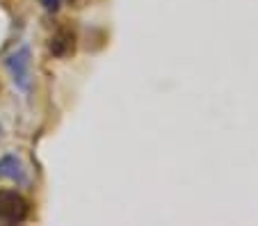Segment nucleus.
<instances>
[{"label":"nucleus","mask_w":258,"mask_h":226,"mask_svg":"<svg viewBox=\"0 0 258 226\" xmlns=\"http://www.w3.org/2000/svg\"><path fill=\"white\" fill-rule=\"evenodd\" d=\"M30 215V201L14 190H0V221L21 224Z\"/></svg>","instance_id":"obj_1"},{"label":"nucleus","mask_w":258,"mask_h":226,"mask_svg":"<svg viewBox=\"0 0 258 226\" xmlns=\"http://www.w3.org/2000/svg\"><path fill=\"white\" fill-rule=\"evenodd\" d=\"M7 69H10L16 87L28 92L30 89V50L19 48L16 53H12L10 57H7Z\"/></svg>","instance_id":"obj_2"},{"label":"nucleus","mask_w":258,"mask_h":226,"mask_svg":"<svg viewBox=\"0 0 258 226\" xmlns=\"http://www.w3.org/2000/svg\"><path fill=\"white\" fill-rule=\"evenodd\" d=\"M48 50L55 57H69V55H73V50H76V35L69 28L57 30L48 44Z\"/></svg>","instance_id":"obj_3"},{"label":"nucleus","mask_w":258,"mask_h":226,"mask_svg":"<svg viewBox=\"0 0 258 226\" xmlns=\"http://www.w3.org/2000/svg\"><path fill=\"white\" fill-rule=\"evenodd\" d=\"M0 176H3V178H10V181H14V183H21V185L28 181L23 163H21L16 156L0 158Z\"/></svg>","instance_id":"obj_4"},{"label":"nucleus","mask_w":258,"mask_h":226,"mask_svg":"<svg viewBox=\"0 0 258 226\" xmlns=\"http://www.w3.org/2000/svg\"><path fill=\"white\" fill-rule=\"evenodd\" d=\"M44 5L48 7V10H57V5H59V0H44Z\"/></svg>","instance_id":"obj_5"},{"label":"nucleus","mask_w":258,"mask_h":226,"mask_svg":"<svg viewBox=\"0 0 258 226\" xmlns=\"http://www.w3.org/2000/svg\"><path fill=\"white\" fill-rule=\"evenodd\" d=\"M0 135H3V130H0Z\"/></svg>","instance_id":"obj_6"}]
</instances>
